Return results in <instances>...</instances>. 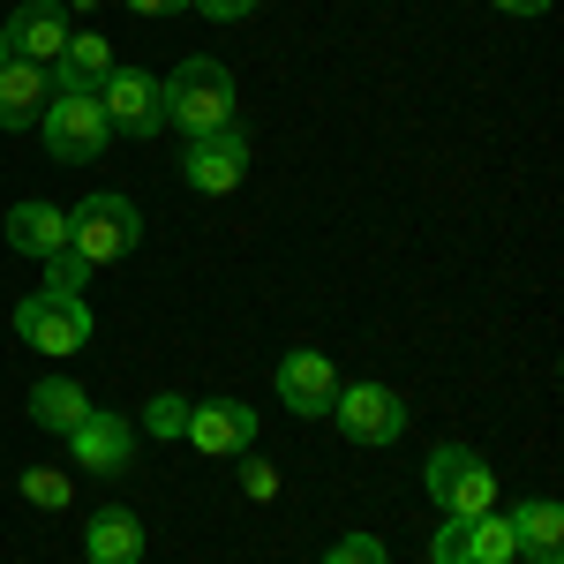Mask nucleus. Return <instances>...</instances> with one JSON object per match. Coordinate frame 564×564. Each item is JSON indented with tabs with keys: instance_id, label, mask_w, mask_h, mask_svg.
<instances>
[{
	"instance_id": "obj_2",
	"label": "nucleus",
	"mask_w": 564,
	"mask_h": 564,
	"mask_svg": "<svg viewBox=\"0 0 564 564\" xmlns=\"http://www.w3.org/2000/svg\"><path fill=\"white\" fill-rule=\"evenodd\" d=\"M166 121L188 135H212V129H234V76L218 61H181L166 76Z\"/></svg>"
},
{
	"instance_id": "obj_6",
	"label": "nucleus",
	"mask_w": 564,
	"mask_h": 564,
	"mask_svg": "<svg viewBox=\"0 0 564 564\" xmlns=\"http://www.w3.org/2000/svg\"><path fill=\"white\" fill-rule=\"evenodd\" d=\"M98 106H106V129L113 135H159V121H166V84L151 68H113L98 84Z\"/></svg>"
},
{
	"instance_id": "obj_19",
	"label": "nucleus",
	"mask_w": 564,
	"mask_h": 564,
	"mask_svg": "<svg viewBox=\"0 0 564 564\" xmlns=\"http://www.w3.org/2000/svg\"><path fill=\"white\" fill-rule=\"evenodd\" d=\"M512 542H520L527 557L557 564V550H564V512L550 505V497H534V505H520V512H512Z\"/></svg>"
},
{
	"instance_id": "obj_24",
	"label": "nucleus",
	"mask_w": 564,
	"mask_h": 564,
	"mask_svg": "<svg viewBox=\"0 0 564 564\" xmlns=\"http://www.w3.org/2000/svg\"><path fill=\"white\" fill-rule=\"evenodd\" d=\"M188 8H204V15H212V23H241V15H249V8H257V0H188Z\"/></svg>"
},
{
	"instance_id": "obj_4",
	"label": "nucleus",
	"mask_w": 564,
	"mask_h": 564,
	"mask_svg": "<svg viewBox=\"0 0 564 564\" xmlns=\"http://www.w3.org/2000/svg\"><path fill=\"white\" fill-rule=\"evenodd\" d=\"M39 135H45V151H53L61 166H90V159L113 143L98 90H53V106L39 113Z\"/></svg>"
},
{
	"instance_id": "obj_1",
	"label": "nucleus",
	"mask_w": 564,
	"mask_h": 564,
	"mask_svg": "<svg viewBox=\"0 0 564 564\" xmlns=\"http://www.w3.org/2000/svg\"><path fill=\"white\" fill-rule=\"evenodd\" d=\"M135 234H143V218H135L129 196H84L76 212H68V241H61V257H45V271H53V286L61 294H84L90 271L98 263H121L135 249Z\"/></svg>"
},
{
	"instance_id": "obj_13",
	"label": "nucleus",
	"mask_w": 564,
	"mask_h": 564,
	"mask_svg": "<svg viewBox=\"0 0 564 564\" xmlns=\"http://www.w3.org/2000/svg\"><path fill=\"white\" fill-rule=\"evenodd\" d=\"M279 399L316 422V414H332V399H339V369H332L324 354H308V347L286 354V361H279Z\"/></svg>"
},
{
	"instance_id": "obj_25",
	"label": "nucleus",
	"mask_w": 564,
	"mask_h": 564,
	"mask_svg": "<svg viewBox=\"0 0 564 564\" xmlns=\"http://www.w3.org/2000/svg\"><path fill=\"white\" fill-rule=\"evenodd\" d=\"M135 15H181V8H188V0H129Z\"/></svg>"
},
{
	"instance_id": "obj_18",
	"label": "nucleus",
	"mask_w": 564,
	"mask_h": 564,
	"mask_svg": "<svg viewBox=\"0 0 564 564\" xmlns=\"http://www.w3.org/2000/svg\"><path fill=\"white\" fill-rule=\"evenodd\" d=\"M84 414H90V399H84V384H76V377H45V384L31 391V422H39V430H53V436H68Z\"/></svg>"
},
{
	"instance_id": "obj_15",
	"label": "nucleus",
	"mask_w": 564,
	"mask_h": 564,
	"mask_svg": "<svg viewBox=\"0 0 564 564\" xmlns=\"http://www.w3.org/2000/svg\"><path fill=\"white\" fill-rule=\"evenodd\" d=\"M45 106H53V76L39 61H8L0 68V129H39Z\"/></svg>"
},
{
	"instance_id": "obj_12",
	"label": "nucleus",
	"mask_w": 564,
	"mask_h": 564,
	"mask_svg": "<svg viewBox=\"0 0 564 564\" xmlns=\"http://www.w3.org/2000/svg\"><path fill=\"white\" fill-rule=\"evenodd\" d=\"M68 452H76V467H90V475H121L135 459V430L121 414H98V406H90L84 422L68 430Z\"/></svg>"
},
{
	"instance_id": "obj_16",
	"label": "nucleus",
	"mask_w": 564,
	"mask_h": 564,
	"mask_svg": "<svg viewBox=\"0 0 564 564\" xmlns=\"http://www.w3.org/2000/svg\"><path fill=\"white\" fill-rule=\"evenodd\" d=\"M84 557H90V564H143V520H135L129 505H106V512H90V527H84Z\"/></svg>"
},
{
	"instance_id": "obj_8",
	"label": "nucleus",
	"mask_w": 564,
	"mask_h": 564,
	"mask_svg": "<svg viewBox=\"0 0 564 564\" xmlns=\"http://www.w3.org/2000/svg\"><path fill=\"white\" fill-rule=\"evenodd\" d=\"M332 414H339V430L354 444H399V430H406V406H399L391 384H339Z\"/></svg>"
},
{
	"instance_id": "obj_14",
	"label": "nucleus",
	"mask_w": 564,
	"mask_h": 564,
	"mask_svg": "<svg viewBox=\"0 0 564 564\" xmlns=\"http://www.w3.org/2000/svg\"><path fill=\"white\" fill-rule=\"evenodd\" d=\"M121 61H113V45H106V31H68V45H61V61L45 68L53 76V90H98L106 76H113Z\"/></svg>"
},
{
	"instance_id": "obj_3",
	"label": "nucleus",
	"mask_w": 564,
	"mask_h": 564,
	"mask_svg": "<svg viewBox=\"0 0 564 564\" xmlns=\"http://www.w3.org/2000/svg\"><path fill=\"white\" fill-rule=\"evenodd\" d=\"M422 481H430L444 520H481V512H497V467H481L467 444H436Z\"/></svg>"
},
{
	"instance_id": "obj_21",
	"label": "nucleus",
	"mask_w": 564,
	"mask_h": 564,
	"mask_svg": "<svg viewBox=\"0 0 564 564\" xmlns=\"http://www.w3.org/2000/svg\"><path fill=\"white\" fill-rule=\"evenodd\" d=\"M143 430L159 436V444H166V436H181V430H188V399H174V391H159V399L143 406Z\"/></svg>"
},
{
	"instance_id": "obj_17",
	"label": "nucleus",
	"mask_w": 564,
	"mask_h": 564,
	"mask_svg": "<svg viewBox=\"0 0 564 564\" xmlns=\"http://www.w3.org/2000/svg\"><path fill=\"white\" fill-rule=\"evenodd\" d=\"M61 241H68V212L61 204H15L8 212V249H23V257H61Z\"/></svg>"
},
{
	"instance_id": "obj_20",
	"label": "nucleus",
	"mask_w": 564,
	"mask_h": 564,
	"mask_svg": "<svg viewBox=\"0 0 564 564\" xmlns=\"http://www.w3.org/2000/svg\"><path fill=\"white\" fill-rule=\"evenodd\" d=\"M68 497H76V481L61 475V467H31L23 475V505H39V512H61Z\"/></svg>"
},
{
	"instance_id": "obj_23",
	"label": "nucleus",
	"mask_w": 564,
	"mask_h": 564,
	"mask_svg": "<svg viewBox=\"0 0 564 564\" xmlns=\"http://www.w3.org/2000/svg\"><path fill=\"white\" fill-rule=\"evenodd\" d=\"M241 489H249L257 505H271V497H279V467H263V459H249V467H241Z\"/></svg>"
},
{
	"instance_id": "obj_10",
	"label": "nucleus",
	"mask_w": 564,
	"mask_h": 564,
	"mask_svg": "<svg viewBox=\"0 0 564 564\" xmlns=\"http://www.w3.org/2000/svg\"><path fill=\"white\" fill-rule=\"evenodd\" d=\"M188 444L196 452H212V459H234V452H249L257 444V406H241V399H204V406H188Z\"/></svg>"
},
{
	"instance_id": "obj_11",
	"label": "nucleus",
	"mask_w": 564,
	"mask_h": 564,
	"mask_svg": "<svg viewBox=\"0 0 564 564\" xmlns=\"http://www.w3.org/2000/svg\"><path fill=\"white\" fill-rule=\"evenodd\" d=\"M0 31H8V45H15V61L53 68V61H61V45H68V0H23Z\"/></svg>"
},
{
	"instance_id": "obj_27",
	"label": "nucleus",
	"mask_w": 564,
	"mask_h": 564,
	"mask_svg": "<svg viewBox=\"0 0 564 564\" xmlns=\"http://www.w3.org/2000/svg\"><path fill=\"white\" fill-rule=\"evenodd\" d=\"M8 61H15V45H8V31H0V68H8Z\"/></svg>"
},
{
	"instance_id": "obj_7",
	"label": "nucleus",
	"mask_w": 564,
	"mask_h": 564,
	"mask_svg": "<svg viewBox=\"0 0 564 564\" xmlns=\"http://www.w3.org/2000/svg\"><path fill=\"white\" fill-rule=\"evenodd\" d=\"M520 542H512V520L481 512V520H444L430 542V564H512Z\"/></svg>"
},
{
	"instance_id": "obj_26",
	"label": "nucleus",
	"mask_w": 564,
	"mask_h": 564,
	"mask_svg": "<svg viewBox=\"0 0 564 564\" xmlns=\"http://www.w3.org/2000/svg\"><path fill=\"white\" fill-rule=\"evenodd\" d=\"M497 8H505V15H542L550 0H497Z\"/></svg>"
},
{
	"instance_id": "obj_5",
	"label": "nucleus",
	"mask_w": 564,
	"mask_h": 564,
	"mask_svg": "<svg viewBox=\"0 0 564 564\" xmlns=\"http://www.w3.org/2000/svg\"><path fill=\"white\" fill-rule=\"evenodd\" d=\"M15 332H23V347H39V354H84L90 347V302L84 294H61V286H39L31 302L15 308Z\"/></svg>"
},
{
	"instance_id": "obj_28",
	"label": "nucleus",
	"mask_w": 564,
	"mask_h": 564,
	"mask_svg": "<svg viewBox=\"0 0 564 564\" xmlns=\"http://www.w3.org/2000/svg\"><path fill=\"white\" fill-rule=\"evenodd\" d=\"M512 564H520V557H512ZM534 564H542V557H534Z\"/></svg>"
},
{
	"instance_id": "obj_9",
	"label": "nucleus",
	"mask_w": 564,
	"mask_h": 564,
	"mask_svg": "<svg viewBox=\"0 0 564 564\" xmlns=\"http://www.w3.org/2000/svg\"><path fill=\"white\" fill-rule=\"evenodd\" d=\"M181 174H188V188H204V196H226V188H241V174H249V135H241V129L188 135V159H181Z\"/></svg>"
},
{
	"instance_id": "obj_22",
	"label": "nucleus",
	"mask_w": 564,
	"mask_h": 564,
	"mask_svg": "<svg viewBox=\"0 0 564 564\" xmlns=\"http://www.w3.org/2000/svg\"><path fill=\"white\" fill-rule=\"evenodd\" d=\"M324 564H384V542H377V534H339Z\"/></svg>"
}]
</instances>
